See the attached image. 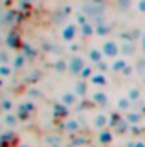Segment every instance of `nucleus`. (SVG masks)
I'll return each mask as SVG.
<instances>
[{"mask_svg": "<svg viewBox=\"0 0 145 147\" xmlns=\"http://www.w3.org/2000/svg\"><path fill=\"white\" fill-rule=\"evenodd\" d=\"M101 52L108 59H116L117 55L121 53V46L117 44L114 39H105V40H103V44H101Z\"/></svg>", "mask_w": 145, "mask_h": 147, "instance_id": "f257e3e1", "label": "nucleus"}, {"mask_svg": "<svg viewBox=\"0 0 145 147\" xmlns=\"http://www.w3.org/2000/svg\"><path fill=\"white\" fill-rule=\"evenodd\" d=\"M85 66H87V64H85V59L81 57V55H74V57L68 61V72L75 74V76H81V72H83Z\"/></svg>", "mask_w": 145, "mask_h": 147, "instance_id": "f03ea898", "label": "nucleus"}, {"mask_svg": "<svg viewBox=\"0 0 145 147\" xmlns=\"http://www.w3.org/2000/svg\"><path fill=\"white\" fill-rule=\"evenodd\" d=\"M33 112H35L33 101H22V103H19V107H17V116L20 119H28Z\"/></svg>", "mask_w": 145, "mask_h": 147, "instance_id": "7ed1b4c3", "label": "nucleus"}, {"mask_svg": "<svg viewBox=\"0 0 145 147\" xmlns=\"http://www.w3.org/2000/svg\"><path fill=\"white\" fill-rule=\"evenodd\" d=\"M108 123H110V118H108V114H105V112H97L96 116H94L92 127H96L97 131H103V129H108Z\"/></svg>", "mask_w": 145, "mask_h": 147, "instance_id": "20e7f679", "label": "nucleus"}, {"mask_svg": "<svg viewBox=\"0 0 145 147\" xmlns=\"http://www.w3.org/2000/svg\"><path fill=\"white\" fill-rule=\"evenodd\" d=\"M88 83L92 86H96V88H103V86H107L108 77H107V74H103V72H94V76L88 79Z\"/></svg>", "mask_w": 145, "mask_h": 147, "instance_id": "39448f33", "label": "nucleus"}, {"mask_svg": "<svg viewBox=\"0 0 145 147\" xmlns=\"http://www.w3.org/2000/svg\"><path fill=\"white\" fill-rule=\"evenodd\" d=\"M62 127H64V131L66 132H70V134H75V132H79V129H81V123H79V119L77 118H64V121H62Z\"/></svg>", "mask_w": 145, "mask_h": 147, "instance_id": "423d86ee", "label": "nucleus"}, {"mask_svg": "<svg viewBox=\"0 0 145 147\" xmlns=\"http://www.w3.org/2000/svg\"><path fill=\"white\" fill-rule=\"evenodd\" d=\"M90 99H92L96 105H99V107H105V105L108 103V96H107V92H103L101 88H97L96 92H92Z\"/></svg>", "mask_w": 145, "mask_h": 147, "instance_id": "0eeeda50", "label": "nucleus"}, {"mask_svg": "<svg viewBox=\"0 0 145 147\" xmlns=\"http://www.w3.org/2000/svg\"><path fill=\"white\" fill-rule=\"evenodd\" d=\"M130 107H132V101L127 98V94L125 96H117V98H116V109L117 110H121V112H129Z\"/></svg>", "mask_w": 145, "mask_h": 147, "instance_id": "6e6552de", "label": "nucleus"}, {"mask_svg": "<svg viewBox=\"0 0 145 147\" xmlns=\"http://www.w3.org/2000/svg\"><path fill=\"white\" fill-rule=\"evenodd\" d=\"M42 144L46 147H62V138L59 134H46L42 138Z\"/></svg>", "mask_w": 145, "mask_h": 147, "instance_id": "1a4fd4ad", "label": "nucleus"}, {"mask_svg": "<svg viewBox=\"0 0 145 147\" xmlns=\"http://www.w3.org/2000/svg\"><path fill=\"white\" fill-rule=\"evenodd\" d=\"M97 142L101 145H108V144H112L114 142V132L110 131V129H103V131H99V134H97Z\"/></svg>", "mask_w": 145, "mask_h": 147, "instance_id": "9d476101", "label": "nucleus"}, {"mask_svg": "<svg viewBox=\"0 0 145 147\" xmlns=\"http://www.w3.org/2000/svg\"><path fill=\"white\" fill-rule=\"evenodd\" d=\"M77 99H79V96L75 94V92H62L61 98H59V101H61V103H64L66 107L75 105V103H77Z\"/></svg>", "mask_w": 145, "mask_h": 147, "instance_id": "9b49d317", "label": "nucleus"}, {"mask_svg": "<svg viewBox=\"0 0 145 147\" xmlns=\"http://www.w3.org/2000/svg\"><path fill=\"white\" fill-rule=\"evenodd\" d=\"M127 68H129V63H127V59H123V57L114 59V61H112V64H110V70H112V72H116V74L125 72Z\"/></svg>", "mask_w": 145, "mask_h": 147, "instance_id": "f8f14e48", "label": "nucleus"}, {"mask_svg": "<svg viewBox=\"0 0 145 147\" xmlns=\"http://www.w3.org/2000/svg\"><path fill=\"white\" fill-rule=\"evenodd\" d=\"M75 35H77V30H75V24H66L61 30V37L64 40H74Z\"/></svg>", "mask_w": 145, "mask_h": 147, "instance_id": "ddd939ff", "label": "nucleus"}, {"mask_svg": "<svg viewBox=\"0 0 145 147\" xmlns=\"http://www.w3.org/2000/svg\"><path fill=\"white\" fill-rule=\"evenodd\" d=\"M19 116H17V112H4L2 114V123L6 127H15L17 123H19Z\"/></svg>", "mask_w": 145, "mask_h": 147, "instance_id": "4468645a", "label": "nucleus"}, {"mask_svg": "<svg viewBox=\"0 0 145 147\" xmlns=\"http://www.w3.org/2000/svg\"><path fill=\"white\" fill-rule=\"evenodd\" d=\"M68 109H70V107H66L64 103L59 101V103L53 105V116H55V118H68Z\"/></svg>", "mask_w": 145, "mask_h": 147, "instance_id": "2eb2a0df", "label": "nucleus"}, {"mask_svg": "<svg viewBox=\"0 0 145 147\" xmlns=\"http://www.w3.org/2000/svg\"><path fill=\"white\" fill-rule=\"evenodd\" d=\"M125 121H127V123H130V125H138V123L142 121V114L129 110V112H125Z\"/></svg>", "mask_w": 145, "mask_h": 147, "instance_id": "dca6fc26", "label": "nucleus"}, {"mask_svg": "<svg viewBox=\"0 0 145 147\" xmlns=\"http://www.w3.org/2000/svg\"><path fill=\"white\" fill-rule=\"evenodd\" d=\"M103 57H105V55H103L101 48H92V50L88 52V59H90L92 63H96V64L101 63V59H103Z\"/></svg>", "mask_w": 145, "mask_h": 147, "instance_id": "f3484780", "label": "nucleus"}, {"mask_svg": "<svg viewBox=\"0 0 145 147\" xmlns=\"http://www.w3.org/2000/svg\"><path fill=\"white\" fill-rule=\"evenodd\" d=\"M127 98L132 101V103H136V101H140V98H142V90H140L138 86H130V88L127 90Z\"/></svg>", "mask_w": 145, "mask_h": 147, "instance_id": "a211bd4d", "label": "nucleus"}, {"mask_svg": "<svg viewBox=\"0 0 145 147\" xmlns=\"http://www.w3.org/2000/svg\"><path fill=\"white\" fill-rule=\"evenodd\" d=\"M13 107L15 103L9 98H2V112H13Z\"/></svg>", "mask_w": 145, "mask_h": 147, "instance_id": "6ab92c4d", "label": "nucleus"}, {"mask_svg": "<svg viewBox=\"0 0 145 147\" xmlns=\"http://www.w3.org/2000/svg\"><path fill=\"white\" fill-rule=\"evenodd\" d=\"M87 85H88L87 81H83V79H81V81L77 83V86L74 88V92H75L77 96H85V94H87Z\"/></svg>", "mask_w": 145, "mask_h": 147, "instance_id": "aec40b11", "label": "nucleus"}, {"mask_svg": "<svg viewBox=\"0 0 145 147\" xmlns=\"http://www.w3.org/2000/svg\"><path fill=\"white\" fill-rule=\"evenodd\" d=\"M0 74H2L4 79H7V77L13 74V70H11V66H9L7 63H2V66H0Z\"/></svg>", "mask_w": 145, "mask_h": 147, "instance_id": "412c9836", "label": "nucleus"}, {"mask_svg": "<svg viewBox=\"0 0 145 147\" xmlns=\"http://www.w3.org/2000/svg\"><path fill=\"white\" fill-rule=\"evenodd\" d=\"M130 52L134 53V46L130 42H125L123 46H121V53H123V55H130Z\"/></svg>", "mask_w": 145, "mask_h": 147, "instance_id": "4be33fe9", "label": "nucleus"}, {"mask_svg": "<svg viewBox=\"0 0 145 147\" xmlns=\"http://www.w3.org/2000/svg\"><path fill=\"white\" fill-rule=\"evenodd\" d=\"M22 64H24V59H22L20 55H19L17 59H13V68H20Z\"/></svg>", "mask_w": 145, "mask_h": 147, "instance_id": "5701e85b", "label": "nucleus"}, {"mask_svg": "<svg viewBox=\"0 0 145 147\" xmlns=\"http://www.w3.org/2000/svg\"><path fill=\"white\" fill-rule=\"evenodd\" d=\"M136 7H138V11H140V13H145V0H138Z\"/></svg>", "mask_w": 145, "mask_h": 147, "instance_id": "b1692460", "label": "nucleus"}, {"mask_svg": "<svg viewBox=\"0 0 145 147\" xmlns=\"http://www.w3.org/2000/svg\"><path fill=\"white\" fill-rule=\"evenodd\" d=\"M134 147H145V142L143 140H136L134 142Z\"/></svg>", "mask_w": 145, "mask_h": 147, "instance_id": "393cba45", "label": "nucleus"}, {"mask_svg": "<svg viewBox=\"0 0 145 147\" xmlns=\"http://www.w3.org/2000/svg\"><path fill=\"white\" fill-rule=\"evenodd\" d=\"M142 52L145 53V35H142Z\"/></svg>", "mask_w": 145, "mask_h": 147, "instance_id": "a878e982", "label": "nucleus"}, {"mask_svg": "<svg viewBox=\"0 0 145 147\" xmlns=\"http://www.w3.org/2000/svg\"><path fill=\"white\" fill-rule=\"evenodd\" d=\"M19 147H30L28 144H19Z\"/></svg>", "mask_w": 145, "mask_h": 147, "instance_id": "bb28decb", "label": "nucleus"}]
</instances>
